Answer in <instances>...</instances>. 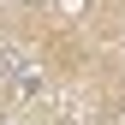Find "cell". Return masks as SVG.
Wrapping results in <instances>:
<instances>
[{"instance_id": "obj_1", "label": "cell", "mask_w": 125, "mask_h": 125, "mask_svg": "<svg viewBox=\"0 0 125 125\" xmlns=\"http://www.w3.org/2000/svg\"><path fill=\"white\" fill-rule=\"evenodd\" d=\"M0 89H6L12 101H36L42 89H48V77H42V66L24 48H0Z\"/></svg>"}]
</instances>
